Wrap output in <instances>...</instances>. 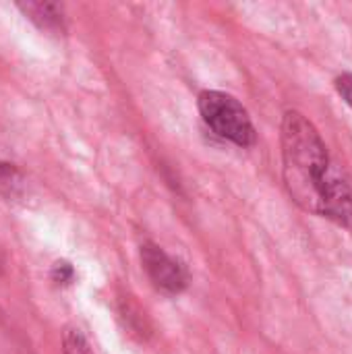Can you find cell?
<instances>
[{
	"label": "cell",
	"mask_w": 352,
	"mask_h": 354,
	"mask_svg": "<svg viewBox=\"0 0 352 354\" xmlns=\"http://www.w3.org/2000/svg\"><path fill=\"white\" fill-rule=\"evenodd\" d=\"M0 193L6 195L8 199L19 197L23 193V176L21 172L6 162H0Z\"/></svg>",
	"instance_id": "obj_5"
},
{
	"label": "cell",
	"mask_w": 352,
	"mask_h": 354,
	"mask_svg": "<svg viewBox=\"0 0 352 354\" xmlns=\"http://www.w3.org/2000/svg\"><path fill=\"white\" fill-rule=\"evenodd\" d=\"M282 158L286 189L303 209L352 226L351 187L332 162L317 129L301 112L284 114Z\"/></svg>",
	"instance_id": "obj_1"
},
{
	"label": "cell",
	"mask_w": 352,
	"mask_h": 354,
	"mask_svg": "<svg viewBox=\"0 0 352 354\" xmlns=\"http://www.w3.org/2000/svg\"><path fill=\"white\" fill-rule=\"evenodd\" d=\"M50 278H52V282H56L58 286H66V284L73 282L75 270H73V266L66 263V261H56L54 268H52V272H50Z\"/></svg>",
	"instance_id": "obj_7"
},
{
	"label": "cell",
	"mask_w": 352,
	"mask_h": 354,
	"mask_svg": "<svg viewBox=\"0 0 352 354\" xmlns=\"http://www.w3.org/2000/svg\"><path fill=\"white\" fill-rule=\"evenodd\" d=\"M197 108L203 122L216 135L241 147H249L255 143L257 133L249 118V112L232 95L222 91H201L197 100Z\"/></svg>",
	"instance_id": "obj_2"
},
{
	"label": "cell",
	"mask_w": 352,
	"mask_h": 354,
	"mask_svg": "<svg viewBox=\"0 0 352 354\" xmlns=\"http://www.w3.org/2000/svg\"><path fill=\"white\" fill-rule=\"evenodd\" d=\"M0 272H2V259H0Z\"/></svg>",
	"instance_id": "obj_9"
},
{
	"label": "cell",
	"mask_w": 352,
	"mask_h": 354,
	"mask_svg": "<svg viewBox=\"0 0 352 354\" xmlns=\"http://www.w3.org/2000/svg\"><path fill=\"white\" fill-rule=\"evenodd\" d=\"M141 263L151 284L166 295H180L189 284L185 266L154 243H145L141 247Z\"/></svg>",
	"instance_id": "obj_3"
},
{
	"label": "cell",
	"mask_w": 352,
	"mask_h": 354,
	"mask_svg": "<svg viewBox=\"0 0 352 354\" xmlns=\"http://www.w3.org/2000/svg\"><path fill=\"white\" fill-rule=\"evenodd\" d=\"M336 89L342 95V100L352 108V73H344L336 79Z\"/></svg>",
	"instance_id": "obj_8"
},
{
	"label": "cell",
	"mask_w": 352,
	"mask_h": 354,
	"mask_svg": "<svg viewBox=\"0 0 352 354\" xmlns=\"http://www.w3.org/2000/svg\"><path fill=\"white\" fill-rule=\"evenodd\" d=\"M39 29L50 31V33H64L66 29V19H64V6L58 2H19L17 4Z\"/></svg>",
	"instance_id": "obj_4"
},
{
	"label": "cell",
	"mask_w": 352,
	"mask_h": 354,
	"mask_svg": "<svg viewBox=\"0 0 352 354\" xmlns=\"http://www.w3.org/2000/svg\"><path fill=\"white\" fill-rule=\"evenodd\" d=\"M62 354H93V351L77 328H66L62 334Z\"/></svg>",
	"instance_id": "obj_6"
}]
</instances>
